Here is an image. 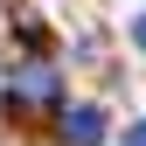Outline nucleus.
<instances>
[{
    "label": "nucleus",
    "instance_id": "1",
    "mask_svg": "<svg viewBox=\"0 0 146 146\" xmlns=\"http://www.w3.org/2000/svg\"><path fill=\"white\" fill-rule=\"evenodd\" d=\"M35 104H56V70L49 63H21L14 70V111H35Z\"/></svg>",
    "mask_w": 146,
    "mask_h": 146
},
{
    "label": "nucleus",
    "instance_id": "2",
    "mask_svg": "<svg viewBox=\"0 0 146 146\" xmlns=\"http://www.w3.org/2000/svg\"><path fill=\"white\" fill-rule=\"evenodd\" d=\"M63 146H104V111L98 104H70L63 111Z\"/></svg>",
    "mask_w": 146,
    "mask_h": 146
},
{
    "label": "nucleus",
    "instance_id": "3",
    "mask_svg": "<svg viewBox=\"0 0 146 146\" xmlns=\"http://www.w3.org/2000/svg\"><path fill=\"white\" fill-rule=\"evenodd\" d=\"M132 42H139V49H146V14H132Z\"/></svg>",
    "mask_w": 146,
    "mask_h": 146
},
{
    "label": "nucleus",
    "instance_id": "4",
    "mask_svg": "<svg viewBox=\"0 0 146 146\" xmlns=\"http://www.w3.org/2000/svg\"><path fill=\"white\" fill-rule=\"evenodd\" d=\"M125 146H146V125H132V132H125Z\"/></svg>",
    "mask_w": 146,
    "mask_h": 146
}]
</instances>
